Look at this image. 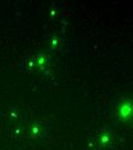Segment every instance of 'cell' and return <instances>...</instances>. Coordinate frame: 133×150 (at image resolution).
<instances>
[{
    "mask_svg": "<svg viewBox=\"0 0 133 150\" xmlns=\"http://www.w3.org/2000/svg\"><path fill=\"white\" fill-rule=\"evenodd\" d=\"M114 141H115L114 133L111 131H109V129L101 131L97 134V137H96V143L102 149H106V148L111 147L114 144Z\"/></svg>",
    "mask_w": 133,
    "mask_h": 150,
    "instance_id": "obj_1",
    "label": "cell"
},
{
    "mask_svg": "<svg viewBox=\"0 0 133 150\" xmlns=\"http://www.w3.org/2000/svg\"><path fill=\"white\" fill-rule=\"evenodd\" d=\"M131 115H132V100L127 99L119 105V108L117 110V117L119 120L125 121V120H129L131 118Z\"/></svg>",
    "mask_w": 133,
    "mask_h": 150,
    "instance_id": "obj_2",
    "label": "cell"
},
{
    "mask_svg": "<svg viewBox=\"0 0 133 150\" xmlns=\"http://www.w3.org/2000/svg\"><path fill=\"white\" fill-rule=\"evenodd\" d=\"M30 135L35 139H40L45 135V127L40 122H35L30 128Z\"/></svg>",
    "mask_w": 133,
    "mask_h": 150,
    "instance_id": "obj_3",
    "label": "cell"
},
{
    "mask_svg": "<svg viewBox=\"0 0 133 150\" xmlns=\"http://www.w3.org/2000/svg\"><path fill=\"white\" fill-rule=\"evenodd\" d=\"M33 61H35V66H36V67H38V68H44V67L46 66V64H47L49 60H48V58L45 56V54H38V56L33 59Z\"/></svg>",
    "mask_w": 133,
    "mask_h": 150,
    "instance_id": "obj_4",
    "label": "cell"
},
{
    "mask_svg": "<svg viewBox=\"0 0 133 150\" xmlns=\"http://www.w3.org/2000/svg\"><path fill=\"white\" fill-rule=\"evenodd\" d=\"M24 62H25V66H26V68H28V69H32V68H35V67H36V66H35V61H33V59L25 60Z\"/></svg>",
    "mask_w": 133,
    "mask_h": 150,
    "instance_id": "obj_5",
    "label": "cell"
},
{
    "mask_svg": "<svg viewBox=\"0 0 133 150\" xmlns=\"http://www.w3.org/2000/svg\"><path fill=\"white\" fill-rule=\"evenodd\" d=\"M61 44H62L61 39H57V38H53V39H52V46H53V47L58 49V46H61Z\"/></svg>",
    "mask_w": 133,
    "mask_h": 150,
    "instance_id": "obj_6",
    "label": "cell"
}]
</instances>
